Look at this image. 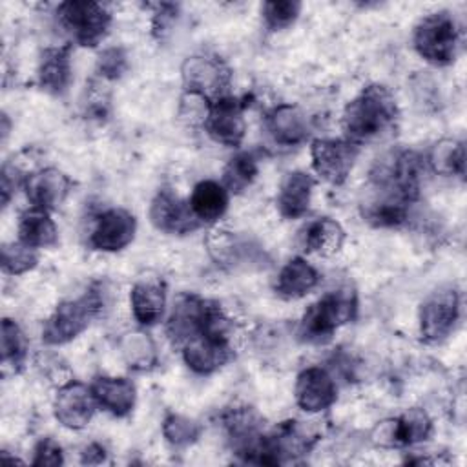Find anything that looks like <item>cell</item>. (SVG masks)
I'll use <instances>...</instances> for the list:
<instances>
[{"label": "cell", "instance_id": "cell-37", "mask_svg": "<svg viewBox=\"0 0 467 467\" xmlns=\"http://www.w3.org/2000/svg\"><path fill=\"white\" fill-rule=\"evenodd\" d=\"M106 462V451L99 443H91L82 451V463H102Z\"/></svg>", "mask_w": 467, "mask_h": 467}, {"label": "cell", "instance_id": "cell-17", "mask_svg": "<svg viewBox=\"0 0 467 467\" xmlns=\"http://www.w3.org/2000/svg\"><path fill=\"white\" fill-rule=\"evenodd\" d=\"M265 130L275 144L297 146L308 137L305 113L294 104H279L265 115Z\"/></svg>", "mask_w": 467, "mask_h": 467}, {"label": "cell", "instance_id": "cell-24", "mask_svg": "<svg viewBox=\"0 0 467 467\" xmlns=\"http://www.w3.org/2000/svg\"><path fill=\"white\" fill-rule=\"evenodd\" d=\"M18 239L33 248H49L58 243V228L51 212L29 206L18 215Z\"/></svg>", "mask_w": 467, "mask_h": 467}, {"label": "cell", "instance_id": "cell-8", "mask_svg": "<svg viewBox=\"0 0 467 467\" xmlns=\"http://www.w3.org/2000/svg\"><path fill=\"white\" fill-rule=\"evenodd\" d=\"M359 155V146L347 139H316L310 146L312 168L327 182L341 186Z\"/></svg>", "mask_w": 467, "mask_h": 467}, {"label": "cell", "instance_id": "cell-13", "mask_svg": "<svg viewBox=\"0 0 467 467\" xmlns=\"http://www.w3.org/2000/svg\"><path fill=\"white\" fill-rule=\"evenodd\" d=\"M137 232V219L124 208H108L97 215L89 234V246L100 252H119L126 248Z\"/></svg>", "mask_w": 467, "mask_h": 467}, {"label": "cell", "instance_id": "cell-16", "mask_svg": "<svg viewBox=\"0 0 467 467\" xmlns=\"http://www.w3.org/2000/svg\"><path fill=\"white\" fill-rule=\"evenodd\" d=\"M296 403L305 412L327 410L337 398L334 378L321 367H306L297 374L294 387Z\"/></svg>", "mask_w": 467, "mask_h": 467}, {"label": "cell", "instance_id": "cell-32", "mask_svg": "<svg viewBox=\"0 0 467 467\" xmlns=\"http://www.w3.org/2000/svg\"><path fill=\"white\" fill-rule=\"evenodd\" d=\"M301 2L296 0H272L265 2L261 7L263 22L268 31H283L290 27L299 13H301Z\"/></svg>", "mask_w": 467, "mask_h": 467}, {"label": "cell", "instance_id": "cell-14", "mask_svg": "<svg viewBox=\"0 0 467 467\" xmlns=\"http://www.w3.org/2000/svg\"><path fill=\"white\" fill-rule=\"evenodd\" d=\"M150 219L157 230L173 235L190 234L201 226L190 208V202L168 188L159 190L153 197L150 204Z\"/></svg>", "mask_w": 467, "mask_h": 467}, {"label": "cell", "instance_id": "cell-36", "mask_svg": "<svg viewBox=\"0 0 467 467\" xmlns=\"http://www.w3.org/2000/svg\"><path fill=\"white\" fill-rule=\"evenodd\" d=\"M157 7H159V11L153 16V35L157 38H164V35L170 31V27L177 16V5L175 4H161Z\"/></svg>", "mask_w": 467, "mask_h": 467}, {"label": "cell", "instance_id": "cell-35", "mask_svg": "<svg viewBox=\"0 0 467 467\" xmlns=\"http://www.w3.org/2000/svg\"><path fill=\"white\" fill-rule=\"evenodd\" d=\"M35 456L31 460L33 465H60L64 463L62 449L53 438H44L35 447Z\"/></svg>", "mask_w": 467, "mask_h": 467}, {"label": "cell", "instance_id": "cell-34", "mask_svg": "<svg viewBox=\"0 0 467 467\" xmlns=\"http://www.w3.org/2000/svg\"><path fill=\"white\" fill-rule=\"evenodd\" d=\"M97 69L104 78H120L128 69V55L122 47H108L99 55Z\"/></svg>", "mask_w": 467, "mask_h": 467}, {"label": "cell", "instance_id": "cell-27", "mask_svg": "<svg viewBox=\"0 0 467 467\" xmlns=\"http://www.w3.org/2000/svg\"><path fill=\"white\" fill-rule=\"evenodd\" d=\"M259 173V161L252 151L234 155L223 170V186L228 193H241L252 186Z\"/></svg>", "mask_w": 467, "mask_h": 467}, {"label": "cell", "instance_id": "cell-9", "mask_svg": "<svg viewBox=\"0 0 467 467\" xmlns=\"http://www.w3.org/2000/svg\"><path fill=\"white\" fill-rule=\"evenodd\" d=\"M181 352L186 367L201 376L213 374L215 370L224 367L234 356L230 334L208 330L188 337L181 345Z\"/></svg>", "mask_w": 467, "mask_h": 467}, {"label": "cell", "instance_id": "cell-21", "mask_svg": "<svg viewBox=\"0 0 467 467\" xmlns=\"http://www.w3.org/2000/svg\"><path fill=\"white\" fill-rule=\"evenodd\" d=\"M91 390L99 407L111 412L117 418L128 416L137 401V390L131 379L117 376H100L93 381Z\"/></svg>", "mask_w": 467, "mask_h": 467}, {"label": "cell", "instance_id": "cell-20", "mask_svg": "<svg viewBox=\"0 0 467 467\" xmlns=\"http://www.w3.org/2000/svg\"><path fill=\"white\" fill-rule=\"evenodd\" d=\"M38 86L53 95H62L71 84V47H46L38 60Z\"/></svg>", "mask_w": 467, "mask_h": 467}, {"label": "cell", "instance_id": "cell-33", "mask_svg": "<svg viewBox=\"0 0 467 467\" xmlns=\"http://www.w3.org/2000/svg\"><path fill=\"white\" fill-rule=\"evenodd\" d=\"M162 434L173 447H188L201 436V425L186 416L170 414L162 421Z\"/></svg>", "mask_w": 467, "mask_h": 467}, {"label": "cell", "instance_id": "cell-10", "mask_svg": "<svg viewBox=\"0 0 467 467\" xmlns=\"http://www.w3.org/2000/svg\"><path fill=\"white\" fill-rule=\"evenodd\" d=\"M246 108L248 102L244 99L230 95L217 99L215 102H210L206 119L202 122L204 130L219 144H224L228 148L239 146L246 133Z\"/></svg>", "mask_w": 467, "mask_h": 467}, {"label": "cell", "instance_id": "cell-1", "mask_svg": "<svg viewBox=\"0 0 467 467\" xmlns=\"http://www.w3.org/2000/svg\"><path fill=\"white\" fill-rule=\"evenodd\" d=\"M421 171L423 159L412 150H394L378 159L368 173L372 197L363 204V217L381 228L403 224L420 195Z\"/></svg>", "mask_w": 467, "mask_h": 467}, {"label": "cell", "instance_id": "cell-11", "mask_svg": "<svg viewBox=\"0 0 467 467\" xmlns=\"http://www.w3.org/2000/svg\"><path fill=\"white\" fill-rule=\"evenodd\" d=\"M460 316V297L454 288L432 292L420 308V334L427 343L443 341Z\"/></svg>", "mask_w": 467, "mask_h": 467}, {"label": "cell", "instance_id": "cell-6", "mask_svg": "<svg viewBox=\"0 0 467 467\" xmlns=\"http://www.w3.org/2000/svg\"><path fill=\"white\" fill-rule=\"evenodd\" d=\"M57 18L73 42L84 47L99 46L111 26V13L106 5L89 0L62 2L57 7Z\"/></svg>", "mask_w": 467, "mask_h": 467}, {"label": "cell", "instance_id": "cell-23", "mask_svg": "<svg viewBox=\"0 0 467 467\" xmlns=\"http://www.w3.org/2000/svg\"><path fill=\"white\" fill-rule=\"evenodd\" d=\"M188 202H190L193 215L197 217V221L201 224L215 223L226 213L228 202H230V193L223 186V182L206 179L193 186V192H192Z\"/></svg>", "mask_w": 467, "mask_h": 467}, {"label": "cell", "instance_id": "cell-25", "mask_svg": "<svg viewBox=\"0 0 467 467\" xmlns=\"http://www.w3.org/2000/svg\"><path fill=\"white\" fill-rule=\"evenodd\" d=\"M345 243V230L343 226L330 219L321 217L306 224L303 230V246L306 252L328 257L341 250Z\"/></svg>", "mask_w": 467, "mask_h": 467}, {"label": "cell", "instance_id": "cell-15", "mask_svg": "<svg viewBox=\"0 0 467 467\" xmlns=\"http://www.w3.org/2000/svg\"><path fill=\"white\" fill-rule=\"evenodd\" d=\"M22 188L31 206L53 212L69 195L71 179L62 170L49 166L29 173Z\"/></svg>", "mask_w": 467, "mask_h": 467}, {"label": "cell", "instance_id": "cell-18", "mask_svg": "<svg viewBox=\"0 0 467 467\" xmlns=\"http://www.w3.org/2000/svg\"><path fill=\"white\" fill-rule=\"evenodd\" d=\"M131 314L142 327L157 325L166 310V288L161 279L142 277L130 292Z\"/></svg>", "mask_w": 467, "mask_h": 467}, {"label": "cell", "instance_id": "cell-29", "mask_svg": "<svg viewBox=\"0 0 467 467\" xmlns=\"http://www.w3.org/2000/svg\"><path fill=\"white\" fill-rule=\"evenodd\" d=\"M120 352L131 368L146 370L155 365L157 354L151 337L144 332H130L120 339Z\"/></svg>", "mask_w": 467, "mask_h": 467}, {"label": "cell", "instance_id": "cell-5", "mask_svg": "<svg viewBox=\"0 0 467 467\" xmlns=\"http://www.w3.org/2000/svg\"><path fill=\"white\" fill-rule=\"evenodd\" d=\"M416 53L432 66H449L460 47V27L449 11L423 16L412 33Z\"/></svg>", "mask_w": 467, "mask_h": 467}, {"label": "cell", "instance_id": "cell-12", "mask_svg": "<svg viewBox=\"0 0 467 467\" xmlns=\"http://www.w3.org/2000/svg\"><path fill=\"white\" fill-rule=\"evenodd\" d=\"M97 407L99 403L91 387L80 381L64 383L53 400L55 418L60 425L71 431L84 429L91 421Z\"/></svg>", "mask_w": 467, "mask_h": 467}, {"label": "cell", "instance_id": "cell-30", "mask_svg": "<svg viewBox=\"0 0 467 467\" xmlns=\"http://www.w3.org/2000/svg\"><path fill=\"white\" fill-rule=\"evenodd\" d=\"M431 164L436 171L445 175H460L465 173V146L463 142L445 140L436 144L431 155Z\"/></svg>", "mask_w": 467, "mask_h": 467}, {"label": "cell", "instance_id": "cell-19", "mask_svg": "<svg viewBox=\"0 0 467 467\" xmlns=\"http://www.w3.org/2000/svg\"><path fill=\"white\" fill-rule=\"evenodd\" d=\"M316 181L303 170L288 171L277 190V210L285 219H297L308 212Z\"/></svg>", "mask_w": 467, "mask_h": 467}, {"label": "cell", "instance_id": "cell-3", "mask_svg": "<svg viewBox=\"0 0 467 467\" xmlns=\"http://www.w3.org/2000/svg\"><path fill=\"white\" fill-rule=\"evenodd\" d=\"M358 312V297L352 288H337L312 303L299 325V336L306 343H327L332 334L350 323Z\"/></svg>", "mask_w": 467, "mask_h": 467}, {"label": "cell", "instance_id": "cell-26", "mask_svg": "<svg viewBox=\"0 0 467 467\" xmlns=\"http://www.w3.org/2000/svg\"><path fill=\"white\" fill-rule=\"evenodd\" d=\"M432 432V421L423 409H409L401 416H398L390 429L392 445L410 447L423 440H427Z\"/></svg>", "mask_w": 467, "mask_h": 467}, {"label": "cell", "instance_id": "cell-31", "mask_svg": "<svg viewBox=\"0 0 467 467\" xmlns=\"http://www.w3.org/2000/svg\"><path fill=\"white\" fill-rule=\"evenodd\" d=\"M38 263L36 248L18 241L2 244V270L9 275H20L33 270Z\"/></svg>", "mask_w": 467, "mask_h": 467}, {"label": "cell", "instance_id": "cell-2", "mask_svg": "<svg viewBox=\"0 0 467 467\" xmlns=\"http://www.w3.org/2000/svg\"><path fill=\"white\" fill-rule=\"evenodd\" d=\"M398 115L392 91L383 84H368L343 109L345 139L358 146L370 142L392 130Z\"/></svg>", "mask_w": 467, "mask_h": 467}, {"label": "cell", "instance_id": "cell-22", "mask_svg": "<svg viewBox=\"0 0 467 467\" xmlns=\"http://www.w3.org/2000/svg\"><path fill=\"white\" fill-rule=\"evenodd\" d=\"M319 283V272L305 257H292L279 270L275 279V294L283 299H301Z\"/></svg>", "mask_w": 467, "mask_h": 467}, {"label": "cell", "instance_id": "cell-4", "mask_svg": "<svg viewBox=\"0 0 467 467\" xmlns=\"http://www.w3.org/2000/svg\"><path fill=\"white\" fill-rule=\"evenodd\" d=\"M104 308V294L93 286L77 299H67L57 305L42 328V339L47 345H64L82 334L93 317Z\"/></svg>", "mask_w": 467, "mask_h": 467}, {"label": "cell", "instance_id": "cell-7", "mask_svg": "<svg viewBox=\"0 0 467 467\" xmlns=\"http://www.w3.org/2000/svg\"><path fill=\"white\" fill-rule=\"evenodd\" d=\"M182 84L186 93L202 97L208 102L226 97L232 71L226 62L215 55H192L182 66Z\"/></svg>", "mask_w": 467, "mask_h": 467}, {"label": "cell", "instance_id": "cell-28", "mask_svg": "<svg viewBox=\"0 0 467 467\" xmlns=\"http://www.w3.org/2000/svg\"><path fill=\"white\" fill-rule=\"evenodd\" d=\"M27 358V339L16 321L2 319V363L18 372Z\"/></svg>", "mask_w": 467, "mask_h": 467}]
</instances>
